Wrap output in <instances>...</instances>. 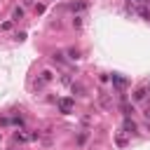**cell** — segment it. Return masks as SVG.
Listing matches in <instances>:
<instances>
[{
	"label": "cell",
	"mask_w": 150,
	"mask_h": 150,
	"mask_svg": "<svg viewBox=\"0 0 150 150\" xmlns=\"http://www.w3.org/2000/svg\"><path fill=\"white\" fill-rule=\"evenodd\" d=\"M145 115H148V117H150V108H148V110H145Z\"/></svg>",
	"instance_id": "cell-5"
},
{
	"label": "cell",
	"mask_w": 150,
	"mask_h": 150,
	"mask_svg": "<svg viewBox=\"0 0 150 150\" xmlns=\"http://www.w3.org/2000/svg\"><path fill=\"white\" fill-rule=\"evenodd\" d=\"M59 108H61L63 112H70V110H73V101H70V98H61V101H59Z\"/></svg>",
	"instance_id": "cell-1"
},
{
	"label": "cell",
	"mask_w": 150,
	"mask_h": 150,
	"mask_svg": "<svg viewBox=\"0 0 150 150\" xmlns=\"http://www.w3.org/2000/svg\"><path fill=\"white\" fill-rule=\"evenodd\" d=\"M21 16H23V9H21V7H16V9H14V19H16V21H19V19H21Z\"/></svg>",
	"instance_id": "cell-4"
},
{
	"label": "cell",
	"mask_w": 150,
	"mask_h": 150,
	"mask_svg": "<svg viewBox=\"0 0 150 150\" xmlns=\"http://www.w3.org/2000/svg\"><path fill=\"white\" fill-rule=\"evenodd\" d=\"M124 129H127V131H134V129H136V124H134L131 120H124Z\"/></svg>",
	"instance_id": "cell-3"
},
{
	"label": "cell",
	"mask_w": 150,
	"mask_h": 150,
	"mask_svg": "<svg viewBox=\"0 0 150 150\" xmlns=\"http://www.w3.org/2000/svg\"><path fill=\"white\" fill-rule=\"evenodd\" d=\"M134 98H136V101H141V98H145V89H136V94H134Z\"/></svg>",
	"instance_id": "cell-2"
}]
</instances>
